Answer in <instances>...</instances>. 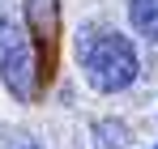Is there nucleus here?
Segmentation results:
<instances>
[{"mask_svg": "<svg viewBox=\"0 0 158 149\" xmlns=\"http://www.w3.org/2000/svg\"><path fill=\"white\" fill-rule=\"evenodd\" d=\"M77 60H81L85 81L98 94H120L141 73V60H137L132 38H124L111 26H81L77 30Z\"/></svg>", "mask_w": 158, "mask_h": 149, "instance_id": "f257e3e1", "label": "nucleus"}, {"mask_svg": "<svg viewBox=\"0 0 158 149\" xmlns=\"http://www.w3.org/2000/svg\"><path fill=\"white\" fill-rule=\"evenodd\" d=\"M0 73H4V85L13 90V98L30 102L34 90H39V68H34V47L17 30H4V51H0Z\"/></svg>", "mask_w": 158, "mask_h": 149, "instance_id": "f03ea898", "label": "nucleus"}, {"mask_svg": "<svg viewBox=\"0 0 158 149\" xmlns=\"http://www.w3.org/2000/svg\"><path fill=\"white\" fill-rule=\"evenodd\" d=\"M128 22L141 38L158 43V0H132L128 4Z\"/></svg>", "mask_w": 158, "mask_h": 149, "instance_id": "7ed1b4c3", "label": "nucleus"}, {"mask_svg": "<svg viewBox=\"0 0 158 149\" xmlns=\"http://www.w3.org/2000/svg\"><path fill=\"white\" fill-rule=\"evenodd\" d=\"M0 149H39L26 132H0Z\"/></svg>", "mask_w": 158, "mask_h": 149, "instance_id": "20e7f679", "label": "nucleus"}]
</instances>
